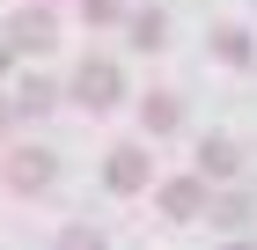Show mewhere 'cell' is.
<instances>
[{"label": "cell", "instance_id": "3", "mask_svg": "<svg viewBox=\"0 0 257 250\" xmlns=\"http://www.w3.org/2000/svg\"><path fill=\"white\" fill-rule=\"evenodd\" d=\"M52 177V154H15V184H44Z\"/></svg>", "mask_w": 257, "mask_h": 250}, {"label": "cell", "instance_id": "2", "mask_svg": "<svg viewBox=\"0 0 257 250\" xmlns=\"http://www.w3.org/2000/svg\"><path fill=\"white\" fill-rule=\"evenodd\" d=\"M15 44L44 52V44H52V22H44V15H22V22H15Z\"/></svg>", "mask_w": 257, "mask_h": 250}, {"label": "cell", "instance_id": "1", "mask_svg": "<svg viewBox=\"0 0 257 250\" xmlns=\"http://www.w3.org/2000/svg\"><path fill=\"white\" fill-rule=\"evenodd\" d=\"M74 89H81L88 103H110V96H118V74H110V66H81V81H74Z\"/></svg>", "mask_w": 257, "mask_h": 250}, {"label": "cell", "instance_id": "4", "mask_svg": "<svg viewBox=\"0 0 257 250\" xmlns=\"http://www.w3.org/2000/svg\"><path fill=\"white\" fill-rule=\"evenodd\" d=\"M110 184H125V192H133V184H140V154H118V162H110Z\"/></svg>", "mask_w": 257, "mask_h": 250}]
</instances>
